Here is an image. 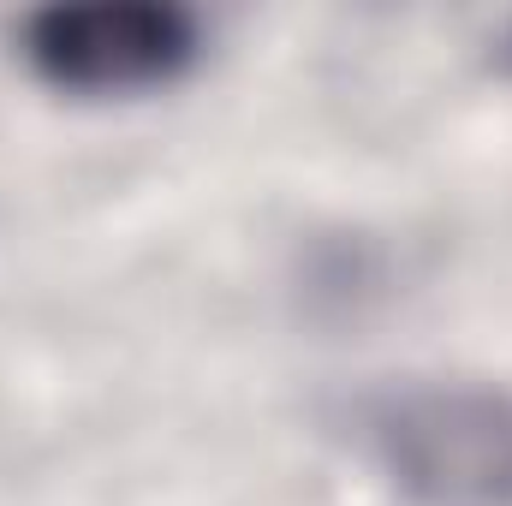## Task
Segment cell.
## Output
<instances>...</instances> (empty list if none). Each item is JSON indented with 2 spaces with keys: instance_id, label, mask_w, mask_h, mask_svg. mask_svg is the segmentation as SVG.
Segmentation results:
<instances>
[{
  "instance_id": "obj_1",
  "label": "cell",
  "mask_w": 512,
  "mask_h": 506,
  "mask_svg": "<svg viewBox=\"0 0 512 506\" xmlns=\"http://www.w3.org/2000/svg\"><path fill=\"white\" fill-rule=\"evenodd\" d=\"M364 447L405 506H512L507 381H399L364 405Z\"/></svg>"
},
{
  "instance_id": "obj_2",
  "label": "cell",
  "mask_w": 512,
  "mask_h": 506,
  "mask_svg": "<svg viewBox=\"0 0 512 506\" xmlns=\"http://www.w3.org/2000/svg\"><path fill=\"white\" fill-rule=\"evenodd\" d=\"M203 54V30L167 0H60L24 18V60L66 96H143Z\"/></svg>"
}]
</instances>
